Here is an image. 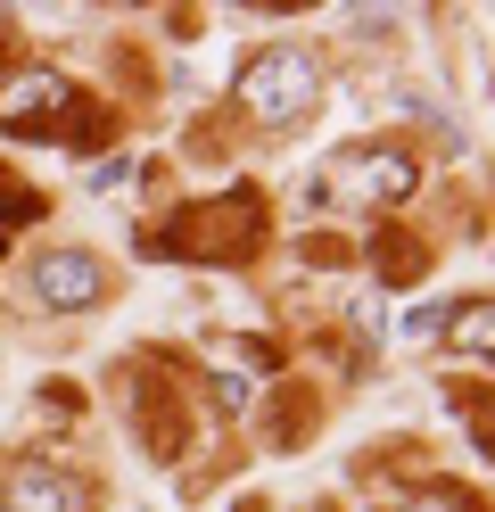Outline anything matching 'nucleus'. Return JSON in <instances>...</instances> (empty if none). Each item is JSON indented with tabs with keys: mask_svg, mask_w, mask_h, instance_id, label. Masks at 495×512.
I'll return each instance as SVG.
<instances>
[{
	"mask_svg": "<svg viewBox=\"0 0 495 512\" xmlns=\"http://www.w3.org/2000/svg\"><path fill=\"white\" fill-rule=\"evenodd\" d=\"M33 298H42L50 314H75V306L99 298V265H91L83 248H50L42 265H33Z\"/></svg>",
	"mask_w": 495,
	"mask_h": 512,
	"instance_id": "423d86ee",
	"label": "nucleus"
},
{
	"mask_svg": "<svg viewBox=\"0 0 495 512\" xmlns=\"http://www.w3.org/2000/svg\"><path fill=\"white\" fill-rule=\"evenodd\" d=\"M446 339L462 347V356H495V298H479V306H462L454 323H446Z\"/></svg>",
	"mask_w": 495,
	"mask_h": 512,
	"instance_id": "0eeeda50",
	"label": "nucleus"
},
{
	"mask_svg": "<svg viewBox=\"0 0 495 512\" xmlns=\"http://www.w3.org/2000/svg\"><path fill=\"white\" fill-rule=\"evenodd\" d=\"M248 389H256V372H240V364L223 356V364H215V397H223V405H248Z\"/></svg>",
	"mask_w": 495,
	"mask_h": 512,
	"instance_id": "6e6552de",
	"label": "nucleus"
},
{
	"mask_svg": "<svg viewBox=\"0 0 495 512\" xmlns=\"http://www.w3.org/2000/svg\"><path fill=\"white\" fill-rule=\"evenodd\" d=\"M132 182V157H108V166H91V190H124Z\"/></svg>",
	"mask_w": 495,
	"mask_h": 512,
	"instance_id": "9d476101",
	"label": "nucleus"
},
{
	"mask_svg": "<svg viewBox=\"0 0 495 512\" xmlns=\"http://www.w3.org/2000/svg\"><path fill=\"white\" fill-rule=\"evenodd\" d=\"M405 331H413V339H429V331H446V314H438V306H413V314H405Z\"/></svg>",
	"mask_w": 495,
	"mask_h": 512,
	"instance_id": "9b49d317",
	"label": "nucleus"
},
{
	"mask_svg": "<svg viewBox=\"0 0 495 512\" xmlns=\"http://www.w3.org/2000/svg\"><path fill=\"white\" fill-rule=\"evenodd\" d=\"M0 133H42V141L83 133V116H75V83L50 75V67H17V75H0Z\"/></svg>",
	"mask_w": 495,
	"mask_h": 512,
	"instance_id": "7ed1b4c3",
	"label": "nucleus"
},
{
	"mask_svg": "<svg viewBox=\"0 0 495 512\" xmlns=\"http://www.w3.org/2000/svg\"><path fill=\"white\" fill-rule=\"evenodd\" d=\"M413 512H479V504H471V496H462V488H429V496H421Z\"/></svg>",
	"mask_w": 495,
	"mask_h": 512,
	"instance_id": "1a4fd4ad",
	"label": "nucleus"
},
{
	"mask_svg": "<svg viewBox=\"0 0 495 512\" xmlns=\"http://www.w3.org/2000/svg\"><path fill=\"white\" fill-rule=\"evenodd\" d=\"M25 215H33V199H0V240H9V232H17Z\"/></svg>",
	"mask_w": 495,
	"mask_h": 512,
	"instance_id": "f8f14e48",
	"label": "nucleus"
},
{
	"mask_svg": "<svg viewBox=\"0 0 495 512\" xmlns=\"http://www.w3.org/2000/svg\"><path fill=\"white\" fill-rule=\"evenodd\" d=\"M314 91H322V67H314L306 50H289V42L281 50H256L248 67H240V100H248L256 124H297V116L314 108Z\"/></svg>",
	"mask_w": 495,
	"mask_h": 512,
	"instance_id": "f03ea898",
	"label": "nucleus"
},
{
	"mask_svg": "<svg viewBox=\"0 0 495 512\" xmlns=\"http://www.w3.org/2000/svg\"><path fill=\"white\" fill-rule=\"evenodd\" d=\"M421 190V166L405 149H388V141H372V149H339L330 157V174H322V199L330 207H405Z\"/></svg>",
	"mask_w": 495,
	"mask_h": 512,
	"instance_id": "f257e3e1",
	"label": "nucleus"
},
{
	"mask_svg": "<svg viewBox=\"0 0 495 512\" xmlns=\"http://www.w3.org/2000/svg\"><path fill=\"white\" fill-rule=\"evenodd\" d=\"M256 240V199H215V207H190L165 223V240L149 248H174V256H240Z\"/></svg>",
	"mask_w": 495,
	"mask_h": 512,
	"instance_id": "20e7f679",
	"label": "nucleus"
},
{
	"mask_svg": "<svg viewBox=\"0 0 495 512\" xmlns=\"http://www.w3.org/2000/svg\"><path fill=\"white\" fill-rule=\"evenodd\" d=\"M0 504L9 512H91V488L75 471H58V463H9V479H0Z\"/></svg>",
	"mask_w": 495,
	"mask_h": 512,
	"instance_id": "39448f33",
	"label": "nucleus"
}]
</instances>
